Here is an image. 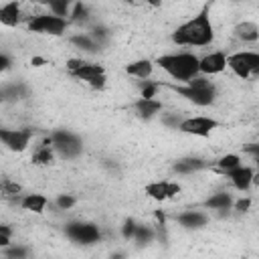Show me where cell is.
I'll return each instance as SVG.
<instances>
[{
    "instance_id": "603a6c76",
    "label": "cell",
    "mask_w": 259,
    "mask_h": 259,
    "mask_svg": "<svg viewBox=\"0 0 259 259\" xmlns=\"http://www.w3.org/2000/svg\"><path fill=\"white\" fill-rule=\"evenodd\" d=\"M49 10H51V14H55V16L67 18V16H71L73 6H71L69 2H49Z\"/></svg>"
},
{
    "instance_id": "8992f818",
    "label": "cell",
    "mask_w": 259,
    "mask_h": 259,
    "mask_svg": "<svg viewBox=\"0 0 259 259\" xmlns=\"http://www.w3.org/2000/svg\"><path fill=\"white\" fill-rule=\"evenodd\" d=\"M28 30L38 32V34H49V36H61L69 28V20L55 16V14H36L28 18Z\"/></svg>"
},
{
    "instance_id": "484cf974",
    "label": "cell",
    "mask_w": 259,
    "mask_h": 259,
    "mask_svg": "<svg viewBox=\"0 0 259 259\" xmlns=\"http://www.w3.org/2000/svg\"><path fill=\"white\" fill-rule=\"evenodd\" d=\"M71 40H73L75 45H79V47L87 49V51H93V49H95V42H93V38H91V36H85V34H81V36H73Z\"/></svg>"
},
{
    "instance_id": "4316f807",
    "label": "cell",
    "mask_w": 259,
    "mask_h": 259,
    "mask_svg": "<svg viewBox=\"0 0 259 259\" xmlns=\"http://www.w3.org/2000/svg\"><path fill=\"white\" fill-rule=\"evenodd\" d=\"M136 231H138V225L134 219H127L123 223V239H134L136 237Z\"/></svg>"
},
{
    "instance_id": "cb8c5ba5",
    "label": "cell",
    "mask_w": 259,
    "mask_h": 259,
    "mask_svg": "<svg viewBox=\"0 0 259 259\" xmlns=\"http://www.w3.org/2000/svg\"><path fill=\"white\" fill-rule=\"evenodd\" d=\"M152 237H154V233H152V229H150V227H146V225H138V231H136V237H134V241H136V243L144 245V243L152 241Z\"/></svg>"
},
{
    "instance_id": "5b68a950",
    "label": "cell",
    "mask_w": 259,
    "mask_h": 259,
    "mask_svg": "<svg viewBox=\"0 0 259 259\" xmlns=\"http://www.w3.org/2000/svg\"><path fill=\"white\" fill-rule=\"evenodd\" d=\"M227 69H231L239 79L259 77V53L257 51H237L227 55Z\"/></svg>"
},
{
    "instance_id": "2e32d148",
    "label": "cell",
    "mask_w": 259,
    "mask_h": 259,
    "mask_svg": "<svg viewBox=\"0 0 259 259\" xmlns=\"http://www.w3.org/2000/svg\"><path fill=\"white\" fill-rule=\"evenodd\" d=\"M233 32L243 42H255V40H259V24L253 22V20H241L233 28Z\"/></svg>"
},
{
    "instance_id": "9c48e42d",
    "label": "cell",
    "mask_w": 259,
    "mask_h": 259,
    "mask_svg": "<svg viewBox=\"0 0 259 259\" xmlns=\"http://www.w3.org/2000/svg\"><path fill=\"white\" fill-rule=\"evenodd\" d=\"M51 140H53L55 152H57L59 156H63V158H75V156H79L81 150H83L81 140H79L75 134L65 132V130L55 132V134L51 136Z\"/></svg>"
},
{
    "instance_id": "ac0fdd59",
    "label": "cell",
    "mask_w": 259,
    "mask_h": 259,
    "mask_svg": "<svg viewBox=\"0 0 259 259\" xmlns=\"http://www.w3.org/2000/svg\"><path fill=\"white\" fill-rule=\"evenodd\" d=\"M134 109H136V113H138L140 117L150 119V117H154L156 113H160L162 101H160V99H144V97H140V99L134 103Z\"/></svg>"
},
{
    "instance_id": "d6a6232c",
    "label": "cell",
    "mask_w": 259,
    "mask_h": 259,
    "mask_svg": "<svg viewBox=\"0 0 259 259\" xmlns=\"http://www.w3.org/2000/svg\"><path fill=\"white\" fill-rule=\"evenodd\" d=\"M8 67H10V59H8V55H0V69L2 71H8Z\"/></svg>"
},
{
    "instance_id": "44dd1931",
    "label": "cell",
    "mask_w": 259,
    "mask_h": 259,
    "mask_svg": "<svg viewBox=\"0 0 259 259\" xmlns=\"http://www.w3.org/2000/svg\"><path fill=\"white\" fill-rule=\"evenodd\" d=\"M233 198H231V194L229 192H217V194H212L208 200H206V206L208 208H212V210H229L231 206H233Z\"/></svg>"
},
{
    "instance_id": "d4e9b609",
    "label": "cell",
    "mask_w": 259,
    "mask_h": 259,
    "mask_svg": "<svg viewBox=\"0 0 259 259\" xmlns=\"http://www.w3.org/2000/svg\"><path fill=\"white\" fill-rule=\"evenodd\" d=\"M200 166H202L200 160H182L176 164V170L178 172H192V170H198Z\"/></svg>"
},
{
    "instance_id": "8fae6325",
    "label": "cell",
    "mask_w": 259,
    "mask_h": 259,
    "mask_svg": "<svg viewBox=\"0 0 259 259\" xmlns=\"http://www.w3.org/2000/svg\"><path fill=\"white\" fill-rule=\"evenodd\" d=\"M180 190H182L180 184L178 182H170V180H156V182L146 184V194L152 200H158V202H164V200H170V198L178 196Z\"/></svg>"
},
{
    "instance_id": "4fadbf2b",
    "label": "cell",
    "mask_w": 259,
    "mask_h": 259,
    "mask_svg": "<svg viewBox=\"0 0 259 259\" xmlns=\"http://www.w3.org/2000/svg\"><path fill=\"white\" fill-rule=\"evenodd\" d=\"M225 176L231 180L233 188H237L239 192H245V190H249V186L253 184V178H255V170H253L251 166H243V164H241L239 168H235V170H229Z\"/></svg>"
},
{
    "instance_id": "277c9868",
    "label": "cell",
    "mask_w": 259,
    "mask_h": 259,
    "mask_svg": "<svg viewBox=\"0 0 259 259\" xmlns=\"http://www.w3.org/2000/svg\"><path fill=\"white\" fill-rule=\"evenodd\" d=\"M67 71L75 77L85 81L87 85H91L93 89H103L105 87V67L99 63H89L83 59H69L67 61Z\"/></svg>"
},
{
    "instance_id": "4dcf8cb0",
    "label": "cell",
    "mask_w": 259,
    "mask_h": 259,
    "mask_svg": "<svg viewBox=\"0 0 259 259\" xmlns=\"http://www.w3.org/2000/svg\"><path fill=\"white\" fill-rule=\"evenodd\" d=\"M0 247L2 249H8L10 247V229H8V225H2L0 227Z\"/></svg>"
},
{
    "instance_id": "e0dca14e",
    "label": "cell",
    "mask_w": 259,
    "mask_h": 259,
    "mask_svg": "<svg viewBox=\"0 0 259 259\" xmlns=\"http://www.w3.org/2000/svg\"><path fill=\"white\" fill-rule=\"evenodd\" d=\"M22 18V10L18 2H6L0 6V22L4 26H16Z\"/></svg>"
},
{
    "instance_id": "30bf717a",
    "label": "cell",
    "mask_w": 259,
    "mask_h": 259,
    "mask_svg": "<svg viewBox=\"0 0 259 259\" xmlns=\"http://www.w3.org/2000/svg\"><path fill=\"white\" fill-rule=\"evenodd\" d=\"M2 144L12 152H24L32 140V130H0Z\"/></svg>"
},
{
    "instance_id": "d6986e66",
    "label": "cell",
    "mask_w": 259,
    "mask_h": 259,
    "mask_svg": "<svg viewBox=\"0 0 259 259\" xmlns=\"http://www.w3.org/2000/svg\"><path fill=\"white\" fill-rule=\"evenodd\" d=\"M47 204H49V198L45 194H24L20 198V206L24 210H28V212H34V214L45 212Z\"/></svg>"
},
{
    "instance_id": "ba28073f",
    "label": "cell",
    "mask_w": 259,
    "mask_h": 259,
    "mask_svg": "<svg viewBox=\"0 0 259 259\" xmlns=\"http://www.w3.org/2000/svg\"><path fill=\"white\" fill-rule=\"evenodd\" d=\"M65 235L79 245H93L101 239L99 227L93 223H69L65 227Z\"/></svg>"
},
{
    "instance_id": "f1b7e54d",
    "label": "cell",
    "mask_w": 259,
    "mask_h": 259,
    "mask_svg": "<svg viewBox=\"0 0 259 259\" xmlns=\"http://www.w3.org/2000/svg\"><path fill=\"white\" fill-rule=\"evenodd\" d=\"M75 204V198L71 196V194H61L59 198H57V206L61 208V210H67V208H71Z\"/></svg>"
},
{
    "instance_id": "83f0119b",
    "label": "cell",
    "mask_w": 259,
    "mask_h": 259,
    "mask_svg": "<svg viewBox=\"0 0 259 259\" xmlns=\"http://www.w3.org/2000/svg\"><path fill=\"white\" fill-rule=\"evenodd\" d=\"M156 93H158V83L146 81V87L142 89V97L144 99H156Z\"/></svg>"
},
{
    "instance_id": "9a60e30c",
    "label": "cell",
    "mask_w": 259,
    "mask_h": 259,
    "mask_svg": "<svg viewBox=\"0 0 259 259\" xmlns=\"http://www.w3.org/2000/svg\"><path fill=\"white\" fill-rule=\"evenodd\" d=\"M125 73L136 79H150L154 73V63L150 59H138L125 65Z\"/></svg>"
},
{
    "instance_id": "7a4b0ae2",
    "label": "cell",
    "mask_w": 259,
    "mask_h": 259,
    "mask_svg": "<svg viewBox=\"0 0 259 259\" xmlns=\"http://www.w3.org/2000/svg\"><path fill=\"white\" fill-rule=\"evenodd\" d=\"M156 65L166 71L174 81H182L184 85L200 75V57L194 53H170L160 55L156 59Z\"/></svg>"
},
{
    "instance_id": "6da1fadb",
    "label": "cell",
    "mask_w": 259,
    "mask_h": 259,
    "mask_svg": "<svg viewBox=\"0 0 259 259\" xmlns=\"http://www.w3.org/2000/svg\"><path fill=\"white\" fill-rule=\"evenodd\" d=\"M212 40H214V28L206 4L198 14L182 22L172 32V42L178 47H208Z\"/></svg>"
},
{
    "instance_id": "1f68e13d",
    "label": "cell",
    "mask_w": 259,
    "mask_h": 259,
    "mask_svg": "<svg viewBox=\"0 0 259 259\" xmlns=\"http://www.w3.org/2000/svg\"><path fill=\"white\" fill-rule=\"evenodd\" d=\"M2 190H4L6 196H12V194H18V192H20V186H18L16 182L4 180V182H2Z\"/></svg>"
},
{
    "instance_id": "5bb4252c",
    "label": "cell",
    "mask_w": 259,
    "mask_h": 259,
    "mask_svg": "<svg viewBox=\"0 0 259 259\" xmlns=\"http://www.w3.org/2000/svg\"><path fill=\"white\" fill-rule=\"evenodd\" d=\"M55 148H53V140H51V136L49 138H45L36 148H34V152H32V164H36V166H47V164H53V160H55Z\"/></svg>"
},
{
    "instance_id": "7402d4cb",
    "label": "cell",
    "mask_w": 259,
    "mask_h": 259,
    "mask_svg": "<svg viewBox=\"0 0 259 259\" xmlns=\"http://www.w3.org/2000/svg\"><path fill=\"white\" fill-rule=\"evenodd\" d=\"M241 166V156L239 154H225V156H221L219 160H217V168L223 172V174H227L229 170H235V168H239Z\"/></svg>"
},
{
    "instance_id": "d590c367",
    "label": "cell",
    "mask_w": 259,
    "mask_h": 259,
    "mask_svg": "<svg viewBox=\"0 0 259 259\" xmlns=\"http://www.w3.org/2000/svg\"><path fill=\"white\" fill-rule=\"evenodd\" d=\"M249 152H253V154H259V148H249Z\"/></svg>"
},
{
    "instance_id": "8d00e7d4",
    "label": "cell",
    "mask_w": 259,
    "mask_h": 259,
    "mask_svg": "<svg viewBox=\"0 0 259 259\" xmlns=\"http://www.w3.org/2000/svg\"><path fill=\"white\" fill-rule=\"evenodd\" d=\"M4 259H8V257H4Z\"/></svg>"
},
{
    "instance_id": "f546056e",
    "label": "cell",
    "mask_w": 259,
    "mask_h": 259,
    "mask_svg": "<svg viewBox=\"0 0 259 259\" xmlns=\"http://www.w3.org/2000/svg\"><path fill=\"white\" fill-rule=\"evenodd\" d=\"M233 208H235L237 212H247V210L251 208V198H249V196H245V198L235 200V202H233Z\"/></svg>"
},
{
    "instance_id": "836d02e7",
    "label": "cell",
    "mask_w": 259,
    "mask_h": 259,
    "mask_svg": "<svg viewBox=\"0 0 259 259\" xmlns=\"http://www.w3.org/2000/svg\"><path fill=\"white\" fill-rule=\"evenodd\" d=\"M30 65H32V67H42V65H47V59H42V57H32V59H30Z\"/></svg>"
},
{
    "instance_id": "7c38bea8",
    "label": "cell",
    "mask_w": 259,
    "mask_h": 259,
    "mask_svg": "<svg viewBox=\"0 0 259 259\" xmlns=\"http://www.w3.org/2000/svg\"><path fill=\"white\" fill-rule=\"evenodd\" d=\"M225 69H227V55L223 51H212L200 57V75L210 77L223 73Z\"/></svg>"
},
{
    "instance_id": "3957f363",
    "label": "cell",
    "mask_w": 259,
    "mask_h": 259,
    "mask_svg": "<svg viewBox=\"0 0 259 259\" xmlns=\"http://www.w3.org/2000/svg\"><path fill=\"white\" fill-rule=\"evenodd\" d=\"M176 91H178L184 99H188L190 103L200 105V107L210 105V103L214 101V97H217V89H214L212 81H210L208 77H204V75L194 77V79L188 81L184 87H176Z\"/></svg>"
},
{
    "instance_id": "ffe728a7",
    "label": "cell",
    "mask_w": 259,
    "mask_h": 259,
    "mask_svg": "<svg viewBox=\"0 0 259 259\" xmlns=\"http://www.w3.org/2000/svg\"><path fill=\"white\" fill-rule=\"evenodd\" d=\"M206 221H208V217H206L204 212H200V210H186V212H182V214L178 217V223H180L182 227H186V229L204 227Z\"/></svg>"
},
{
    "instance_id": "e575fe53",
    "label": "cell",
    "mask_w": 259,
    "mask_h": 259,
    "mask_svg": "<svg viewBox=\"0 0 259 259\" xmlns=\"http://www.w3.org/2000/svg\"><path fill=\"white\" fill-rule=\"evenodd\" d=\"M253 184L259 186V160H257V164H255V178H253Z\"/></svg>"
},
{
    "instance_id": "52a82bcc",
    "label": "cell",
    "mask_w": 259,
    "mask_h": 259,
    "mask_svg": "<svg viewBox=\"0 0 259 259\" xmlns=\"http://www.w3.org/2000/svg\"><path fill=\"white\" fill-rule=\"evenodd\" d=\"M217 127H219V121L214 117H206V115L184 117L178 125V130L182 134H188V136H194V138H208Z\"/></svg>"
}]
</instances>
